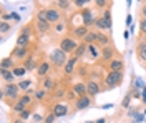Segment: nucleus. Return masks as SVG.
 Returning a JSON list of instances; mask_svg holds the SVG:
<instances>
[{"label":"nucleus","instance_id":"f257e3e1","mask_svg":"<svg viewBox=\"0 0 146 123\" xmlns=\"http://www.w3.org/2000/svg\"><path fill=\"white\" fill-rule=\"evenodd\" d=\"M50 60H52V65L55 68H62V66L66 65L68 57H66V53H65L63 50L55 48V50H52V53H50Z\"/></svg>","mask_w":146,"mask_h":123},{"label":"nucleus","instance_id":"f03ea898","mask_svg":"<svg viewBox=\"0 0 146 123\" xmlns=\"http://www.w3.org/2000/svg\"><path fill=\"white\" fill-rule=\"evenodd\" d=\"M95 27H96V30H100V32L101 30H110L111 29V12H110V9H106L105 13L96 19Z\"/></svg>","mask_w":146,"mask_h":123},{"label":"nucleus","instance_id":"7ed1b4c3","mask_svg":"<svg viewBox=\"0 0 146 123\" xmlns=\"http://www.w3.org/2000/svg\"><path fill=\"white\" fill-rule=\"evenodd\" d=\"M121 82H123V72H108V75L105 76V86L106 88L118 86Z\"/></svg>","mask_w":146,"mask_h":123},{"label":"nucleus","instance_id":"20e7f679","mask_svg":"<svg viewBox=\"0 0 146 123\" xmlns=\"http://www.w3.org/2000/svg\"><path fill=\"white\" fill-rule=\"evenodd\" d=\"M18 92H20L18 85H15V83H5L2 86V98L18 100Z\"/></svg>","mask_w":146,"mask_h":123},{"label":"nucleus","instance_id":"39448f33","mask_svg":"<svg viewBox=\"0 0 146 123\" xmlns=\"http://www.w3.org/2000/svg\"><path fill=\"white\" fill-rule=\"evenodd\" d=\"M76 48H78V43H76L75 38H72V37L62 38V42H60V50H63L66 55H68V53H75Z\"/></svg>","mask_w":146,"mask_h":123},{"label":"nucleus","instance_id":"423d86ee","mask_svg":"<svg viewBox=\"0 0 146 123\" xmlns=\"http://www.w3.org/2000/svg\"><path fill=\"white\" fill-rule=\"evenodd\" d=\"M46 22L48 23H52V25H56V23H60V22H63L62 20V13H60V10L58 9H46Z\"/></svg>","mask_w":146,"mask_h":123},{"label":"nucleus","instance_id":"0eeeda50","mask_svg":"<svg viewBox=\"0 0 146 123\" xmlns=\"http://www.w3.org/2000/svg\"><path fill=\"white\" fill-rule=\"evenodd\" d=\"M93 103V100H91L90 95H85V96H78L76 100H75V108L76 110H85V108H88L90 105Z\"/></svg>","mask_w":146,"mask_h":123},{"label":"nucleus","instance_id":"6e6552de","mask_svg":"<svg viewBox=\"0 0 146 123\" xmlns=\"http://www.w3.org/2000/svg\"><path fill=\"white\" fill-rule=\"evenodd\" d=\"M82 20H83V25L85 27H91V25H95V15H93V12L90 9H83L82 10Z\"/></svg>","mask_w":146,"mask_h":123},{"label":"nucleus","instance_id":"1a4fd4ad","mask_svg":"<svg viewBox=\"0 0 146 123\" xmlns=\"http://www.w3.org/2000/svg\"><path fill=\"white\" fill-rule=\"evenodd\" d=\"M70 112V108H68V105L66 103H55L53 108H52V113L58 118V116H65V115H68Z\"/></svg>","mask_w":146,"mask_h":123},{"label":"nucleus","instance_id":"9d476101","mask_svg":"<svg viewBox=\"0 0 146 123\" xmlns=\"http://www.w3.org/2000/svg\"><path fill=\"white\" fill-rule=\"evenodd\" d=\"M72 33H73V38L85 40V37L90 33V30H88V27H85V25H80V27H75V29L72 30Z\"/></svg>","mask_w":146,"mask_h":123},{"label":"nucleus","instance_id":"9b49d317","mask_svg":"<svg viewBox=\"0 0 146 123\" xmlns=\"http://www.w3.org/2000/svg\"><path fill=\"white\" fill-rule=\"evenodd\" d=\"M100 92H101V88L95 80H88L86 82V93L90 95V96H96Z\"/></svg>","mask_w":146,"mask_h":123},{"label":"nucleus","instance_id":"f8f14e48","mask_svg":"<svg viewBox=\"0 0 146 123\" xmlns=\"http://www.w3.org/2000/svg\"><path fill=\"white\" fill-rule=\"evenodd\" d=\"M123 66H125V63H123V60L121 58H113V60H110L108 62V68L110 72H123Z\"/></svg>","mask_w":146,"mask_h":123},{"label":"nucleus","instance_id":"ddd939ff","mask_svg":"<svg viewBox=\"0 0 146 123\" xmlns=\"http://www.w3.org/2000/svg\"><path fill=\"white\" fill-rule=\"evenodd\" d=\"M10 57H13V58H28L30 57V55H28V47H15Z\"/></svg>","mask_w":146,"mask_h":123},{"label":"nucleus","instance_id":"4468645a","mask_svg":"<svg viewBox=\"0 0 146 123\" xmlns=\"http://www.w3.org/2000/svg\"><path fill=\"white\" fill-rule=\"evenodd\" d=\"M35 25H36V32L38 33H46L52 29V23H48L46 20H35Z\"/></svg>","mask_w":146,"mask_h":123},{"label":"nucleus","instance_id":"2eb2a0df","mask_svg":"<svg viewBox=\"0 0 146 123\" xmlns=\"http://www.w3.org/2000/svg\"><path fill=\"white\" fill-rule=\"evenodd\" d=\"M136 55H138V60H139L141 63H146V42H139V43H138Z\"/></svg>","mask_w":146,"mask_h":123},{"label":"nucleus","instance_id":"dca6fc26","mask_svg":"<svg viewBox=\"0 0 146 123\" xmlns=\"http://www.w3.org/2000/svg\"><path fill=\"white\" fill-rule=\"evenodd\" d=\"M78 63V58L76 57H70L68 58V62H66V65H65V75L70 76L73 73V70H75V66Z\"/></svg>","mask_w":146,"mask_h":123},{"label":"nucleus","instance_id":"f3484780","mask_svg":"<svg viewBox=\"0 0 146 123\" xmlns=\"http://www.w3.org/2000/svg\"><path fill=\"white\" fill-rule=\"evenodd\" d=\"M15 68V60L13 57H7L2 60V63H0V70H13Z\"/></svg>","mask_w":146,"mask_h":123},{"label":"nucleus","instance_id":"a211bd4d","mask_svg":"<svg viewBox=\"0 0 146 123\" xmlns=\"http://www.w3.org/2000/svg\"><path fill=\"white\" fill-rule=\"evenodd\" d=\"M113 55H115V47L113 45H108V47H103V50H101V57H103V60H113Z\"/></svg>","mask_w":146,"mask_h":123},{"label":"nucleus","instance_id":"6ab92c4d","mask_svg":"<svg viewBox=\"0 0 146 123\" xmlns=\"http://www.w3.org/2000/svg\"><path fill=\"white\" fill-rule=\"evenodd\" d=\"M73 93L76 95V96H85V95H88L86 93V83H75L73 85Z\"/></svg>","mask_w":146,"mask_h":123},{"label":"nucleus","instance_id":"aec40b11","mask_svg":"<svg viewBox=\"0 0 146 123\" xmlns=\"http://www.w3.org/2000/svg\"><path fill=\"white\" fill-rule=\"evenodd\" d=\"M36 75L38 76H46V73L50 72V62H46V60H43L40 65H38V68H36Z\"/></svg>","mask_w":146,"mask_h":123},{"label":"nucleus","instance_id":"412c9836","mask_svg":"<svg viewBox=\"0 0 146 123\" xmlns=\"http://www.w3.org/2000/svg\"><path fill=\"white\" fill-rule=\"evenodd\" d=\"M0 75H2V80L5 83H13L15 82V75L12 70H0Z\"/></svg>","mask_w":146,"mask_h":123},{"label":"nucleus","instance_id":"4be33fe9","mask_svg":"<svg viewBox=\"0 0 146 123\" xmlns=\"http://www.w3.org/2000/svg\"><path fill=\"white\" fill-rule=\"evenodd\" d=\"M96 45H101V47H108V45H111V40H110V37L106 35V33H101V32H98Z\"/></svg>","mask_w":146,"mask_h":123},{"label":"nucleus","instance_id":"5701e85b","mask_svg":"<svg viewBox=\"0 0 146 123\" xmlns=\"http://www.w3.org/2000/svg\"><path fill=\"white\" fill-rule=\"evenodd\" d=\"M23 66L27 68V72H30V70H35V68H38V65H36V58L33 57V55H30L28 58H25V62H23Z\"/></svg>","mask_w":146,"mask_h":123},{"label":"nucleus","instance_id":"b1692460","mask_svg":"<svg viewBox=\"0 0 146 123\" xmlns=\"http://www.w3.org/2000/svg\"><path fill=\"white\" fill-rule=\"evenodd\" d=\"M42 86H43V90H45V92H52V90L55 88V80L52 78V76H45Z\"/></svg>","mask_w":146,"mask_h":123},{"label":"nucleus","instance_id":"393cba45","mask_svg":"<svg viewBox=\"0 0 146 123\" xmlns=\"http://www.w3.org/2000/svg\"><path fill=\"white\" fill-rule=\"evenodd\" d=\"M86 52H88V45H86V43H80V45H78V48L75 50V53H73V57L80 58V57H83V55H85Z\"/></svg>","mask_w":146,"mask_h":123},{"label":"nucleus","instance_id":"a878e982","mask_svg":"<svg viewBox=\"0 0 146 123\" xmlns=\"http://www.w3.org/2000/svg\"><path fill=\"white\" fill-rule=\"evenodd\" d=\"M17 102H18L20 105H22L23 108H27L28 105L32 103V98H30V95H28V93H25V95H22V96H18Z\"/></svg>","mask_w":146,"mask_h":123},{"label":"nucleus","instance_id":"bb28decb","mask_svg":"<svg viewBox=\"0 0 146 123\" xmlns=\"http://www.w3.org/2000/svg\"><path fill=\"white\" fill-rule=\"evenodd\" d=\"M28 35H25V33H20L17 38V47H28Z\"/></svg>","mask_w":146,"mask_h":123},{"label":"nucleus","instance_id":"cd10ccee","mask_svg":"<svg viewBox=\"0 0 146 123\" xmlns=\"http://www.w3.org/2000/svg\"><path fill=\"white\" fill-rule=\"evenodd\" d=\"M12 72H13V75H15V76H18V78H20V76H23L25 73H27V68H25L23 65H20V66H15Z\"/></svg>","mask_w":146,"mask_h":123},{"label":"nucleus","instance_id":"c85d7f7f","mask_svg":"<svg viewBox=\"0 0 146 123\" xmlns=\"http://www.w3.org/2000/svg\"><path fill=\"white\" fill-rule=\"evenodd\" d=\"M17 85H18V88H20L22 92H27V90H28V86L32 85V80H20V82H18Z\"/></svg>","mask_w":146,"mask_h":123},{"label":"nucleus","instance_id":"c756f323","mask_svg":"<svg viewBox=\"0 0 146 123\" xmlns=\"http://www.w3.org/2000/svg\"><path fill=\"white\" fill-rule=\"evenodd\" d=\"M65 93H66V86H62L58 85V88L55 90V98H62V96H65Z\"/></svg>","mask_w":146,"mask_h":123},{"label":"nucleus","instance_id":"7c9ffc66","mask_svg":"<svg viewBox=\"0 0 146 123\" xmlns=\"http://www.w3.org/2000/svg\"><path fill=\"white\" fill-rule=\"evenodd\" d=\"M10 30H12V25H10L9 22L2 20V22H0V32H2V33H7V32H10Z\"/></svg>","mask_w":146,"mask_h":123},{"label":"nucleus","instance_id":"2f4dec72","mask_svg":"<svg viewBox=\"0 0 146 123\" xmlns=\"http://www.w3.org/2000/svg\"><path fill=\"white\" fill-rule=\"evenodd\" d=\"M96 47H98L96 43H93V45H88V53H90L93 58H98V55H100V53H98V50H96Z\"/></svg>","mask_w":146,"mask_h":123},{"label":"nucleus","instance_id":"473e14b6","mask_svg":"<svg viewBox=\"0 0 146 123\" xmlns=\"http://www.w3.org/2000/svg\"><path fill=\"white\" fill-rule=\"evenodd\" d=\"M70 3H72V2H68V0H58V2H56V7L60 10H66L70 7Z\"/></svg>","mask_w":146,"mask_h":123},{"label":"nucleus","instance_id":"72a5a7b5","mask_svg":"<svg viewBox=\"0 0 146 123\" xmlns=\"http://www.w3.org/2000/svg\"><path fill=\"white\" fill-rule=\"evenodd\" d=\"M30 113H32V112H30L28 108H25L23 112H20V113H18V118H22V120H25V122H27L28 118H30Z\"/></svg>","mask_w":146,"mask_h":123},{"label":"nucleus","instance_id":"f704fd0d","mask_svg":"<svg viewBox=\"0 0 146 123\" xmlns=\"http://www.w3.org/2000/svg\"><path fill=\"white\" fill-rule=\"evenodd\" d=\"M36 20H46V9H42L36 12Z\"/></svg>","mask_w":146,"mask_h":123},{"label":"nucleus","instance_id":"c9c22d12","mask_svg":"<svg viewBox=\"0 0 146 123\" xmlns=\"http://www.w3.org/2000/svg\"><path fill=\"white\" fill-rule=\"evenodd\" d=\"M129 100H131V93H128L125 98H123V102H121V106L123 108H128L129 106Z\"/></svg>","mask_w":146,"mask_h":123},{"label":"nucleus","instance_id":"e433bc0d","mask_svg":"<svg viewBox=\"0 0 146 123\" xmlns=\"http://www.w3.org/2000/svg\"><path fill=\"white\" fill-rule=\"evenodd\" d=\"M110 2H106V0H95V5L96 7H100V9H103V7H106Z\"/></svg>","mask_w":146,"mask_h":123},{"label":"nucleus","instance_id":"4c0bfd02","mask_svg":"<svg viewBox=\"0 0 146 123\" xmlns=\"http://www.w3.org/2000/svg\"><path fill=\"white\" fill-rule=\"evenodd\" d=\"M139 30H141V33H146V19L139 20Z\"/></svg>","mask_w":146,"mask_h":123},{"label":"nucleus","instance_id":"58836bf2","mask_svg":"<svg viewBox=\"0 0 146 123\" xmlns=\"http://www.w3.org/2000/svg\"><path fill=\"white\" fill-rule=\"evenodd\" d=\"M63 29H65V22H60V23H56V25H55V32H58V33H60V32H63Z\"/></svg>","mask_w":146,"mask_h":123},{"label":"nucleus","instance_id":"ea45409f","mask_svg":"<svg viewBox=\"0 0 146 123\" xmlns=\"http://www.w3.org/2000/svg\"><path fill=\"white\" fill-rule=\"evenodd\" d=\"M43 96H45V90H36L35 92V98L36 100H42Z\"/></svg>","mask_w":146,"mask_h":123},{"label":"nucleus","instance_id":"a19ab883","mask_svg":"<svg viewBox=\"0 0 146 123\" xmlns=\"http://www.w3.org/2000/svg\"><path fill=\"white\" fill-rule=\"evenodd\" d=\"M86 3H88V0H75V2H73V5L82 7V9H83V5H86Z\"/></svg>","mask_w":146,"mask_h":123},{"label":"nucleus","instance_id":"79ce46f5","mask_svg":"<svg viewBox=\"0 0 146 123\" xmlns=\"http://www.w3.org/2000/svg\"><path fill=\"white\" fill-rule=\"evenodd\" d=\"M55 118H56V116H55L53 113H48V115H46V118H45V123H53Z\"/></svg>","mask_w":146,"mask_h":123},{"label":"nucleus","instance_id":"37998d69","mask_svg":"<svg viewBox=\"0 0 146 123\" xmlns=\"http://www.w3.org/2000/svg\"><path fill=\"white\" fill-rule=\"evenodd\" d=\"M141 17H143V19H146V2H143V3H141Z\"/></svg>","mask_w":146,"mask_h":123},{"label":"nucleus","instance_id":"c03bdc74","mask_svg":"<svg viewBox=\"0 0 146 123\" xmlns=\"http://www.w3.org/2000/svg\"><path fill=\"white\" fill-rule=\"evenodd\" d=\"M33 122H42V115H33Z\"/></svg>","mask_w":146,"mask_h":123},{"label":"nucleus","instance_id":"a18cd8bd","mask_svg":"<svg viewBox=\"0 0 146 123\" xmlns=\"http://www.w3.org/2000/svg\"><path fill=\"white\" fill-rule=\"evenodd\" d=\"M12 123H25V120H22V118H18V116H17V118H15Z\"/></svg>","mask_w":146,"mask_h":123},{"label":"nucleus","instance_id":"49530a36","mask_svg":"<svg viewBox=\"0 0 146 123\" xmlns=\"http://www.w3.org/2000/svg\"><path fill=\"white\" fill-rule=\"evenodd\" d=\"M95 123H106V118H100V120H96Z\"/></svg>","mask_w":146,"mask_h":123},{"label":"nucleus","instance_id":"de8ad7c7","mask_svg":"<svg viewBox=\"0 0 146 123\" xmlns=\"http://www.w3.org/2000/svg\"><path fill=\"white\" fill-rule=\"evenodd\" d=\"M85 123H95V122H93V120H91V122H85Z\"/></svg>","mask_w":146,"mask_h":123},{"label":"nucleus","instance_id":"09e8293b","mask_svg":"<svg viewBox=\"0 0 146 123\" xmlns=\"http://www.w3.org/2000/svg\"><path fill=\"white\" fill-rule=\"evenodd\" d=\"M35 123H38V122H35Z\"/></svg>","mask_w":146,"mask_h":123}]
</instances>
